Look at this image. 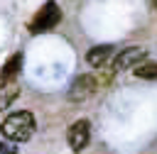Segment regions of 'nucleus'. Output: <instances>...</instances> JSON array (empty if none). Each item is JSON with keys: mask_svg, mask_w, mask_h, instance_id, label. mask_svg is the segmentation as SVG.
<instances>
[{"mask_svg": "<svg viewBox=\"0 0 157 154\" xmlns=\"http://www.w3.org/2000/svg\"><path fill=\"white\" fill-rule=\"evenodd\" d=\"M34 127H37V122H34V115L29 110H15L2 120L0 134L10 142H27L34 134Z\"/></svg>", "mask_w": 157, "mask_h": 154, "instance_id": "nucleus-1", "label": "nucleus"}, {"mask_svg": "<svg viewBox=\"0 0 157 154\" xmlns=\"http://www.w3.org/2000/svg\"><path fill=\"white\" fill-rule=\"evenodd\" d=\"M59 22H61V10H59V5H56L54 0H47V2L37 10V15L32 17V22H29V34L52 32Z\"/></svg>", "mask_w": 157, "mask_h": 154, "instance_id": "nucleus-2", "label": "nucleus"}, {"mask_svg": "<svg viewBox=\"0 0 157 154\" xmlns=\"http://www.w3.org/2000/svg\"><path fill=\"white\" fill-rule=\"evenodd\" d=\"M96 88H98V78L91 76V73H81V76H76V78L71 81L66 98H69L71 103H81V100H86L88 95H93Z\"/></svg>", "mask_w": 157, "mask_h": 154, "instance_id": "nucleus-3", "label": "nucleus"}, {"mask_svg": "<svg viewBox=\"0 0 157 154\" xmlns=\"http://www.w3.org/2000/svg\"><path fill=\"white\" fill-rule=\"evenodd\" d=\"M66 142L71 147V152H83L91 142V122L88 120H76L69 125L66 130Z\"/></svg>", "mask_w": 157, "mask_h": 154, "instance_id": "nucleus-4", "label": "nucleus"}, {"mask_svg": "<svg viewBox=\"0 0 157 154\" xmlns=\"http://www.w3.org/2000/svg\"><path fill=\"white\" fill-rule=\"evenodd\" d=\"M147 56V49L145 46H125L118 56H115V61H113V68L115 71H125V68H132V66H137L142 59Z\"/></svg>", "mask_w": 157, "mask_h": 154, "instance_id": "nucleus-5", "label": "nucleus"}, {"mask_svg": "<svg viewBox=\"0 0 157 154\" xmlns=\"http://www.w3.org/2000/svg\"><path fill=\"white\" fill-rule=\"evenodd\" d=\"M110 54H113V46H110V44L91 46V49L86 51V61H88V66H103V64L108 61Z\"/></svg>", "mask_w": 157, "mask_h": 154, "instance_id": "nucleus-6", "label": "nucleus"}, {"mask_svg": "<svg viewBox=\"0 0 157 154\" xmlns=\"http://www.w3.org/2000/svg\"><path fill=\"white\" fill-rule=\"evenodd\" d=\"M20 66H22V51H15V54H12V56L5 61V66H2V71H0V83L17 78V73H20Z\"/></svg>", "mask_w": 157, "mask_h": 154, "instance_id": "nucleus-7", "label": "nucleus"}, {"mask_svg": "<svg viewBox=\"0 0 157 154\" xmlns=\"http://www.w3.org/2000/svg\"><path fill=\"white\" fill-rule=\"evenodd\" d=\"M17 93H20V86H17V78H12V81H5V83H0V110L2 108H7L15 98H17Z\"/></svg>", "mask_w": 157, "mask_h": 154, "instance_id": "nucleus-8", "label": "nucleus"}, {"mask_svg": "<svg viewBox=\"0 0 157 154\" xmlns=\"http://www.w3.org/2000/svg\"><path fill=\"white\" fill-rule=\"evenodd\" d=\"M135 76L137 78H145V81H157V61H140L135 66Z\"/></svg>", "mask_w": 157, "mask_h": 154, "instance_id": "nucleus-9", "label": "nucleus"}, {"mask_svg": "<svg viewBox=\"0 0 157 154\" xmlns=\"http://www.w3.org/2000/svg\"><path fill=\"white\" fill-rule=\"evenodd\" d=\"M0 154H17V144H12L10 139L0 142Z\"/></svg>", "mask_w": 157, "mask_h": 154, "instance_id": "nucleus-10", "label": "nucleus"}, {"mask_svg": "<svg viewBox=\"0 0 157 154\" xmlns=\"http://www.w3.org/2000/svg\"><path fill=\"white\" fill-rule=\"evenodd\" d=\"M152 2H155V7H157V0H152Z\"/></svg>", "mask_w": 157, "mask_h": 154, "instance_id": "nucleus-11", "label": "nucleus"}]
</instances>
